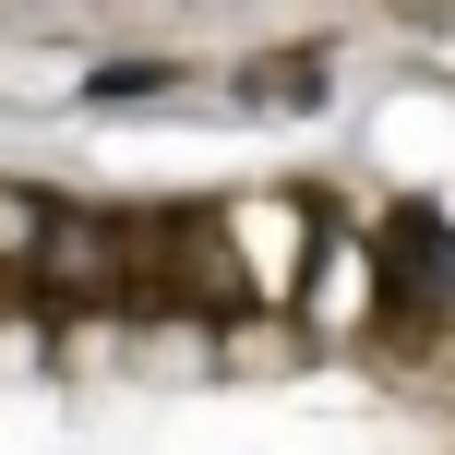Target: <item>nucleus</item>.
Here are the masks:
<instances>
[{
  "mask_svg": "<svg viewBox=\"0 0 455 455\" xmlns=\"http://www.w3.org/2000/svg\"><path fill=\"white\" fill-rule=\"evenodd\" d=\"M384 288H395V312H408V299L419 312H455V228L432 204H408L384 228Z\"/></svg>",
  "mask_w": 455,
  "mask_h": 455,
  "instance_id": "obj_1",
  "label": "nucleus"
}]
</instances>
